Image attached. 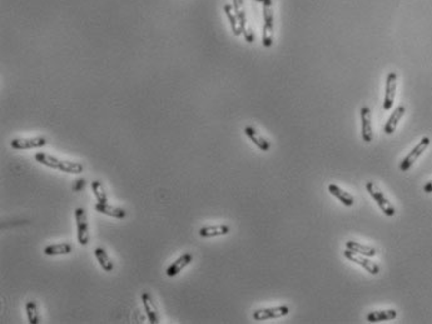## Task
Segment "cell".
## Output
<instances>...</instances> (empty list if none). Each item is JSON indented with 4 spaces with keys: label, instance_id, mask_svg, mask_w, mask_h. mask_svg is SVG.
Instances as JSON below:
<instances>
[{
    "label": "cell",
    "instance_id": "24",
    "mask_svg": "<svg viewBox=\"0 0 432 324\" xmlns=\"http://www.w3.org/2000/svg\"><path fill=\"white\" fill-rule=\"evenodd\" d=\"M223 10H224V13H226L227 18H228L229 24H231L232 32H233L234 36H241V34H242V30H241V28H239L238 19H237L236 13H234L233 9H232V5H229V4H226V5H224V8H223Z\"/></svg>",
    "mask_w": 432,
    "mask_h": 324
},
{
    "label": "cell",
    "instance_id": "10",
    "mask_svg": "<svg viewBox=\"0 0 432 324\" xmlns=\"http://www.w3.org/2000/svg\"><path fill=\"white\" fill-rule=\"evenodd\" d=\"M397 89V74L395 72L390 73L386 78V89H385V99H383V109L390 110L394 106L395 95Z\"/></svg>",
    "mask_w": 432,
    "mask_h": 324
},
{
    "label": "cell",
    "instance_id": "11",
    "mask_svg": "<svg viewBox=\"0 0 432 324\" xmlns=\"http://www.w3.org/2000/svg\"><path fill=\"white\" fill-rule=\"evenodd\" d=\"M361 120H362V139L366 143H371L373 139L372 132V119H371V110L368 107L361 108Z\"/></svg>",
    "mask_w": 432,
    "mask_h": 324
},
{
    "label": "cell",
    "instance_id": "25",
    "mask_svg": "<svg viewBox=\"0 0 432 324\" xmlns=\"http://www.w3.org/2000/svg\"><path fill=\"white\" fill-rule=\"evenodd\" d=\"M92 190L93 194H94L95 199L98 203H108V197H107V193L104 190L103 184L99 180L92 181Z\"/></svg>",
    "mask_w": 432,
    "mask_h": 324
},
{
    "label": "cell",
    "instance_id": "19",
    "mask_svg": "<svg viewBox=\"0 0 432 324\" xmlns=\"http://www.w3.org/2000/svg\"><path fill=\"white\" fill-rule=\"evenodd\" d=\"M94 255H95V258H97V260H98L101 268L104 270V272L110 273L114 270V263H113V260L110 259V257L108 255V253L104 251V248H102V247L95 248L94 249Z\"/></svg>",
    "mask_w": 432,
    "mask_h": 324
},
{
    "label": "cell",
    "instance_id": "18",
    "mask_svg": "<svg viewBox=\"0 0 432 324\" xmlns=\"http://www.w3.org/2000/svg\"><path fill=\"white\" fill-rule=\"evenodd\" d=\"M245 134L247 135L248 138H250L251 141H252L253 143L255 144V145L258 146V148L261 149L262 151H268L269 148H271V144H269V142H267L266 139H264L263 137H262V135L254 129V128L246 127L245 128Z\"/></svg>",
    "mask_w": 432,
    "mask_h": 324
},
{
    "label": "cell",
    "instance_id": "21",
    "mask_svg": "<svg viewBox=\"0 0 432 324\" xmlns=\"http://www.w3.org/2000/svg\"><path fill=\"white\" fill-rule=\"evenodd\" d=\"M346 248L356 252V253L362 254V255H364V257L367 258L375 257L376 254H377V251H376V248H373V247L364 246V244H361L359 243V242H354V241L346 242Z\"/></svg>",
    "mask_w": 432,
    "mask_h": 324
},
{
    "label": "cell",
    "instance_id": "3",
    "mask_svg": "<svg viewBox=\"0 0 432 324\" xmlns=\"http://www.w3.org/2000/svg\"><path fill=\"white\" fill-rule=\"evenodd\" d=\"M75 221H76V233H78V242L80 246H88L90 239L89 228H88L87 213L85 209L79 207L75 209Z\"/></svg>",
    "mask_w": 432,
    "mask_h": 324
},
{
    "label": "cell",
    "instance_id": "17",
    "mask_svg": "<svg viewBox=\"0 0 432 324\" xmlns=\"http://www.w3.org/2000/svg\"><path fill=\"white\" fill-rule=\"evenodd\" d=\"M405 113H406V108L403 106H399L395 109V111L391 114V116L389 118L387 123L385 124V133H386V134L390 135L396 130L397 124H398L399 120L402 119V116L405 115Z\"/></svg>",
    "mask_w": 432,
    "mask_h": 324
},
{
    "label": "cell",
    "instance_id": "15",
    "mask_svg": "<svg viewBox=\"0 0 432 324\" xmlns=\"http://www.w3.org/2000/svg\"><path fill=\"white\" fill-rule=\"evenodd\" d=\"M231 232V228L228 225H210V227H203L199 229V235L202 238H213L219 237V235H227Z\"/></svg>",
    "mask_w": 432,
    "mask_h": 324
},
{
    "label": "cell",
    "instance_id": "9",
    "mask_svg": "<svg viewBox=\"0 0 432 324\" xmlns=\"http://www.w3.org/2000/svg\"><path fill=\"white\" fill-rule=\"evenodd\" d=\"M233 8L234 13L238 19L239 28L242 30V34L245 36V39L247 43H253L254 41V36H253L252 30L247 28V19H246V13L243 9V0H233Z\"/></svg>",
    "mask_w": 432,
    "mask_h": 324
},
{
    "label": "cell",
    "instance_id": "12",
    "mask_svg": "<svg viewBox=\"0 0 432 324\" xmlns=\"http://www.w3.org/2000/svg\"><path fill=\"white\" fill-rule=\"evenodd\" d=\"M142 299V304H143L144 307V311H145V313H147L148 319H149V322L152 324H158L159 323V313H158V308L157 305H155L154 300H153L152 295L149 294V293H143L141 297Z\"/></svg>",
    "mask_w": 432,
    "mask_h": 324
},
{
    "label": "cell",
    "instance_id": "4",
    "mask_svg": "<svg viewBox=\"0 0 432 324\" xmlns=\"http://www.w3.org/2000/svg\"><path fill=\"white\" fill-rule=\"evenodd\" d=\"M263 36L262 44L266 48H271L273 44V13H272L271 4H263Z\"/></svg>",
    "mask_w": 432,
    "mask_h": 324
},
{
    "label": "cell",
    "instance_id": "6",
    "mask_svg": "<svg viewBox=\"0 0 432 324\" xmlns=\"http://www.w3.org/2000/svg\"><path fill=\"white\" fill-rule=\"evenodd\" d=\"M429 145H430V139L427 138V137H424V138L419 142V144H417V145L408 153L407 157L402 160V163L399 165V169L402 170V172H407V170L415 164L416 160L421 157L422 153L429 148Z\"/></svg>",
    "mask_w": 432,
    "mask_h": 324
},
{
    "label": "cell",
    "instance_id": "26",
    "mask_svg": "<svg viewBox=\"0 0 432 324\" xmlns=\"http://www.w3.org/2000/svg\"><path fill=\"white\" fill-rule=\"evenodd\" d=\"M424 192L425 193H432V180L429 181V183H427V184H425Z\"/></svg>",
    "mask_w": 432,
    "mask_h": 324
},
{
    "label": "cell",
    "instance_id": "1",
    "mask_svg": "<svg viewBox=\"0 0 432 324\" xmlns=\"http://www.w3.org/2000/svg\"><path fill=\"white\" fill-rule=\"evenodd\" d=\"M34 159L38 163H40V164L45 165V167L57 169L59 172H64V173L68 174H80L84 170L82 163L59 159V158L53 157V155L46 154V153H36L34 155Z\"/></svg>",
    "mask_w": 432,
    "mask_h": 324
},
{
    "label": "cell",
    "instance_id": "23",
    "mask_svg": "<svg viewBox=\"0 0 432 324\" xmlns=\"http://www.w3.org/2000/svg\"><path fill=\"white\" fill-rule=\"evenodd\" d=\"M25 312H27L28 322L30 324H39L40 323V314H39L38 304L34 300H29L25 304Z\"/></svg>",
    "mask_w": 432,
    "mask_h": 324
},
{
    "label": "cell",
    "instance_id": "14",
    "mask_svg": "<svg viewBox=\"0 0 432 324\" xmlns=\"http://www.w3.org/2000/svg\"><path fill=\"white\" fill-rule=\"evenodd\" d=\"M94 208L95 211L99 212V213L106 214V216H111V218L124 219L125 216H127V212H125L124 209L119 208V207L110 206L108 203H97L94 206Z\"/></svg>",
    "mask_w": 432,
    "mask_h": 324
},
{
    "label": "cell",
    "instance_id": "2",
    "mask_svg": "<svg viewBox=\"0 0 432 324\" xmlns=\"http://www.w3.org/2000/svg\"><path fill=\"white\" fill-rule=\"evenodd\" d=\"M366 189L367 192L370 193L371 197L375 199V202L377 203V206L380 207L381 211L383 212V213L386 214L387 216H395V208L394 206H392L391 203L389 202V199H387L385 195H383V193L381 192L380 189H378V186L376 185L373 181H368V183L366 184Z\"/></svg>",
    "mask_w": 432,
    "mask_h": 324
},
{
    "label": "cell",
    "instance_id": "16",
    "mask_svg": "<svg viewBox=\"0 0 432 324\" xmlns=\"http://www.w3.org/2000/svg\"><path fill=\"white\" fill-rule=\"evenodd\" d=\"M73 252V246L71 243H59L50 244L44 248V254L48 257H55V255H67Z\"/></svg>",
    "mask_w": 432,
    "mask_h": 324
},
{
    "label": "cell",
    "instance_id": "22",
    "mask_svg": "<svg viewBox=\"0 0 432 324\" xmlns=\"http://www.w3.org/2000/svg\"><path fill=\"white\" fill-rule=\"evenodd\" d=\"M397 317V312L395 309H386V311H375L367 314V321L370 323H376V322H383V321H391Z\"/></svg>",
    "mask_w": 432,
    "mask_h": 324
},
{
    "label": "cell",
    "instance_id": "13",
    "mask_svg": "<svg viewBox=\"0 0 432 324\" xmlns=\"http://www.w3.org/2000/svg\"><path fill=\"white\" fill-rule=\"evenodd\" d=\"M193 262V255L189 253H185L183 255H180L177 260H174L171 265L167 269V276L168 277H176L178 276L185 267Z\"/></svg>",
    "mask_w": 432,
    "mask_h": 324
},
{
    "label": "cell",
    "instance_id": "20",
    "mask_svg": "<svg viewBox=\"0 0 432 324\" xmlns=\"http://www.w3.org/2000/svg\"><path fill=\"white\" fill-rule=\"evenodd\" d=\"M328 190H329V193L333 195V197H336L337 199H340V202L342 203V204H345L346 207H352L355 204L354 195L350 194V193H347V192H345V190H342L340 186H337L336 184H329Z\"/></svg>",
    "mask_w": 432,
    "mask_h": 324
},
{
    "label": "cell",
    "instance_id": "8",
    "mask_svg": "<svg viewBox=\"0 0 432 324\" xmlns=\"http://www.w3.org/2000/svg\"><path fill=\"white\" fill-rule=\"evenodd\" d=\"M46 145V139L44 137H33V138H15L10 142V146L15 150H29V149L43 148Z\"/></svg>",
    "mask_w": 432,
    "mask_h": 324
},
{
    "label": "cell",
    "instance_id": "5",
    "mask_svg": "<svg viewBox=\"0 0 432 324\" xmlns=\"http://www.w3.org/2000/svg\"><path fill=\"white\" fill-rule=\"evenodd\" d=\"M343 255H345V258H347L348 260H351V262H355L356 264L361 265L362 268H364V269L370 273V274H372V276H377L378 273H380V268H378V265L376 264L375 262H372V260L367 259V257H364L362 254L356 253V252L346 248V251L343 252Z\"/></svg>",
    "mask_w": 432,
    "mask_h": 324
},
{
    "label": "cell",
    "instance_id": "7",
    "mask_svg": "<svg viewBox=\"0 0 432 324\" xmlns=\"http://www.w3.org/2000/svg\"><path fill=\"white\" fill-rule=\"evenodd\" d=\"M289 313V308L286 305H278V307H272V308L257 309L253 312V319L254 321H267V319H276L285 317Z\"/></svg>",
    "mask_w": 432,
    "mask_h": 324
}]
</instances>
